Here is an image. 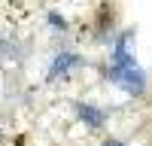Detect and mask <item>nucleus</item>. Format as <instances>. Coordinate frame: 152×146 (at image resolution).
I'll return each mask as SVG.
<instances>
[{
	"mask_svg": "<svg viewBox=\"0 0 152 146\" xmlns=\"http://www.w3.org/2000/svg\"><path fill=\"white\" fill-rule=\"evenodd\" d=\"M110 82H116L122 91H128V94H140L143 91V85H146V79H143V73H140V67L134 64H113V70H110Z\"/></svg>",
	"mask_w": 152,
	"mask_h": 146,
	"instance_id": "nucleus-1",
	"label": "nucleus"
},
{
	"mask_svg": "<svg viewBox=\"0 0 152 146\" xmlns=\"http://www.w3.org/2000/svg\"><path fill=\"white\" fill-rule=\"evenodd\" d=\"M76 64H82V61L76 58V55H70V52H64V55L55 58V64H52V70H49V73H52V76H67V70L76 67Z\"/></svg>",
	"mask_w": 152,
	"mask_h": 146,
	"instance_id": "nucleus-2",
	"label": "nucleus"
},
{
	"mask_svg": "<svg viewBox=\"0 0 152 146\" xmlns=\"http://www.w3.org/2000/svg\"><path fill=\"white\" fill-rule=\"evenodd\" d=\"M79 116H82L91 128H97L100 122H104V113H100V110H94V107H79Z\"/></svg>",
	"mask_w": 152,
	"mask_h": 146,
	"instance_id": "nucleus-3",
	"label": "nucleus"
},
{
	"mask_svg": "<svg viewBox=\"0 0 152 146\" xmlns=\"http://www.w3.org/2000/svg\"><path fill=\"white\" fill-rule=\"evenodd\" d=\"M104 146H122V143H119V140H110V143H104Z\"/></svg>",
	"mask_w": 152,
	"mask_h": 146,
	"instance_id": "nucleus-4",
	"label": "nucleus"
}]
</instances>
